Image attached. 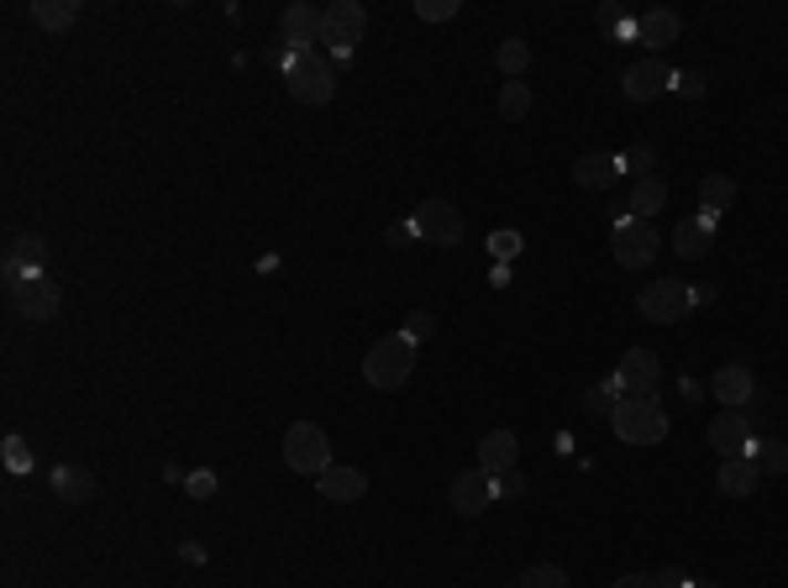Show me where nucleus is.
<instances>
[{
    "label": "nucleus",
    "instance_id": "obj_37",
    "mask_svg": "<svg viewBox=\"0 0 788 588\" xmlns=\"http://www.w3.org/2000/svg\"><path fill=\"white\" fill-rule=\"evenodd\" d=\"M6 467H11V473H27V467H32V457H27V446H21L17 436H6Z\"/></svg>",
    "mask_w": 788,
    "mask_h": 588
},
{
    "label": "nucleus",
    "instance_id": "obj_44",
    "mask_svg": "<svg viewBox=\"0 0 788 588\" xmlns=\"http://www.w3.org/2000/svg\"><path fill=\"white\" fill-rule=\"evenodd\" d=\"M694 588H720V584H694Z\"/></svg>",
    "mask_w": 788,
    "mask_h": 588
},
{
    "label": "nucleus",
    "instance_id": "obj_33",
    "mask_svg": "<svg viewBox=\"0 0 788 588\" xmlns=\"http://www.w3.org/2000/svg\"><path fill=\"white\" fill-rule=\"evenodd\" d=\"M652 168H657V147L652 143H636L626 158H621V174H636V179H652Z\"/></svg>",
    "mask_w": 788,
    "mask_h": 588
},
{
    "label": "nucleus",
    "instance_id": "obj_11",
    "mask_svg": "<svg viewBox=\"0 0 788 588\" xmlns=\"http://www.w3.org/2000/svg\"><path fill=\"white\" fill-rule=\"evenodd\" d=\"M447 499H452V509H458V515H484V509L500 499V478H494V473H484V467H468V473H458V478H452Z\"/></svg>",
    "mask_w": 788,
    "mask_h": 588
},
{
    "label": "nucleus",
    "instance_id": "obj_41",
    "mask_svg": "<svg viewBox=\"0 0 788 588\" xmlns=\"http://www.w3.org/2000/svg\"><path fill=\"white\" fill-rule=\"evenodd\" d=\"M410 237H416V226H405V221H400V226H389V231H385V243H389V247H405Z\"/></svg>",
    "mask_w": 788,
    "mask_h": 588
},
{
    "label": "nucleus",
    "instance_id": "obj_1",
    "mask_svg": "<svg viewBox=\"0 0 788 588\" xmlns=\"http://www.w3.org/2000/svg\"><path fill=\"white\" fill-rule=\"evenodd\" d=\"M284 63V90L300 105H326L337 95V69L321 53H279Z\"/></svg>",
    "mask_w": 788,
    "mask_h": 588
},
{
    "label": "nucleus",
    "instance_id": "obj_32",
    "mask_svg": "<svg viewBox=\"0 0 788 588\" xmlns=\"http://www.w3.org/2000/svg\"><path fill=\"white\" fill-rule=\"evenodd\" d=\"M515 588H567V572L552 568V563H536V568H525L515 578Z\"/></svg>",
    "mask_w": 788,
    "mask_h": 588
},
{
    "label": "nucleus",
    "instance_id": "obj_34",
    "mask_svg": "<svg viewBox=\"0 0 788 588\" xmlns=\"http://www.w3.org/2000/svg\"><path fill=\"white\" fill-rule=\"evenodd\" d=\"M673 90H678L684 101H699V95H705V74H699V69H684V74H673Z\"/></svg>",
    "mask_w": 788,
    "mask_h": 588
},
{
    "label": "nucleus",
    "instance_id": "obj_15",
    "mask_svg": "<svg viewBox=\"0 0 788 588\" xmlns=\"http://www.w3.org/2000/svg\"><path fill=\"white\" fill-rule=\"evenodd\" d=\"M663 90H673V69L663 59H642L626 69V101H657Z\"/></svg>",
    "mask_w": 788,
    "mask_h": 588
},
{
    "label": "nucleus",
    "instance_id": "obj_7",
    "mask_svg": "<svg viewBox=\"0 0 788 588\" xmlns=\"http://www.w3.org/2000/svg\"><path fill=\"white\" fill-rule=\"evenodd\" d=\"M642 316L647 321H657V326H673V321H684L688 310L699 305V295L684 285V279H657V285H647L642 289Z\"/></svg>",
    "mask_w": 788,
    "mask_h": 588
},
{
    "label": "nucleus",
    "instance_id": "obj_13",
    "mask_svg": "<svg viewBox=\"0 0 788 588\" xmlns=\"http://www.w3.org/2000/svg\"><path fill=\"white\" fill-rule=\"evenodd\" d=\"M709 446L720 452V457H751V446H757V436H751V421L747 410H720L715 421H709Z\"/></svg>",
    "mask_w": 788,
    "mask_h": 588
},
{
    "label": "nucleus",
    "instance_id": "obj_29",
    "mask_svg": "<svg viewBox=\"0 0 788 588\" xmlns=\"http://www.w3.org/2000/svg\"><path fill=\"white\" fill-rule=\"evenodd\" d=\"M525 63H531V48H525L521 38H505L500 48H494V69H500L505 80H521Z\"/></svg>",
    "mask_w": 788,
    "mask_h": 588
},
{
    "label": "nucleus",
    "instance_id": "obj_26",
    "mask_svg": "<svg viewBox=\"0 0 788 588\" xmlns=\"http://www.w3.org/2000/svg\"><path fill=\"white\" fill-rule=\"evenodd\" d=\"M32 21L42 32H63L80 21V0H32Z\"/></svg>",
    "mask_w": 788,
    "mask_h": 588
},
{
    "label": "nucleus",
    "instance_id": "obj_19",
    "mask_svg": "<svg viewBox=\"0 0 788 588\" xmlns=\"http://www.w3.org/2000/svg\"><path fill=\"white\" fill-rule=\"evenodd\" d=\"M709 247H715V221L688 216V221L673 226V252H678V258H705Z\"/></svg>",
    "mask_w": 788,
    "mask_h": 588
},
{
    "label": "nucleus",
    "instance_id": "obj_6",
    "mask_svg": "<svg viewBox=\"0 0 788 588\" xmlns=\"http://www.w3.org/2000/svg\"><path fill=\"white\" fill-rule=\"evenodd\" d=\"M364 32H368V11L358 6V0H331V6H326L321 42L337 53V59H347V53L364 42Z\"/></svg>",
    "mask_w": 788,
    "mask_h": 588
},
{
    "label": "nucleus",
    "instance_id": "obj_17",
    "mask_svg": "<svg viewBox=\"0 0 788 588\" xmlns=\"http://www.w3.org/2000/svg\"><path fill=\"white\" fill-rule=\"evenodd\" d=\"M515 457H521L515 431H489L484 442H479V467H484V473H494V478L515 473Z\"/></svg>",
    "mask_w": 788,
    "mask_h": 588
},
{
    "label": "nucleus",
    "instance_id": "obj_4",
    "mask_svg": "<svg viewBox=\"0 0 788 588\" xmlns=\"http://www.w3.org/2000/svg\"><path fill=\"white\" fill-rule=\"evenodd\" d=\"M6 295H11V310H17L21 321H53L59 316V285L48 279V274H21V279H6Z\"/></svg>",
    "mask_w": 788,
    "mask_h": 588
},
{
    "label": "nucleus",
    "instance_id": "obj_5",
    "mask_svg": "<svg viewBox=\"0 0 788 588\" xmlns=\"http://www.w3.org/2000/svg\"><path fill=\"white\" fill-rule=\"evenodd\" d=\"M284 463L295 467V473L321 478L326 467H331V442H326V431L316 426V421H295V426L284 431Z\"/></svg>",
    "mask_w": 788,
    "mask_h": 588
},
{
    "label": "nucleus",
    "instance_id": "obj_10",
    "mask_svg": "<svg viewBox=\"0 0 788 588\" xmlns=\"http://www.w3.org/2000/svg\"><path fill=\"white\" fill-rule=\"evenodd\" d=\"M321 27H326L321 6H305V0H295V6H284V17H279V42L289 48V53H316Z\"/></svg>",
    "mask_w": 788,
    "mask_h": 588
},
{
    "label": "nucleus",
    "instance_id": "obj_21",
    "mask_svg": "<svg viewBox=\"0 0 788 588\" xmlns=\"http://www.w3.org/2000/svg\"><path fill=\"white\" fill-rule=\"evenodd\" d=\"M715 400H720V405L726 410H741V405H751V373L741 363H726L720 368V373H715Z\"/></svg>",
    "mask_w": 788,
    "mask_h": 588
},
{
    "label": "nucleus",
    "instance_id": "obj_2",
    "mask_svg": "<svg viewBox=\"0 0 788 588\" xmlns=\"http://www.w3.org/2000/svg\"><path fill=\"white\" fill-rule=\"evenodd\" d=\"M410 373H416V342L410 337H379V342L368 347L364 358V379L373 389H400L410 384Z\"/></svg>",
    "mask_w": 788,
    "mask_h": 588
},
{
    "label": "nucleus",
    "instance_id": "obj_9",
    "mask_svg": "<svg viewBox=\"0 0 788 588\" xmlns=\"http://www.w3.org/2000/svg\"><path fill=\"white\" fill-rule=\"evenodd\" d=\"M410 226H416V237L431 243V247H458L463 243V216H458L447 200H421L416 205V216H410Z\"/></svg>",
    "mask_w": 788,
    "mask_h": 588
},
{
    "label": "nucleus",
    "instance_id": "obj_31",
    "mask_svg": "<svg viewBox=\"0 0 788 588\" xmlns=\"http://www.w3.org/2000/svg\"><path fill=\"white\" fill-rule=\"evenodd\" d=\"M525 111H531V84L510 80L505 90H500V116H505V122H521Z\"/></svg>",
    "mask_w": 788,
    "mask_h": 588
},
{
    "label": "nucleus",
    "instance_id": "obj_8",
    "mask_svg": "<svg viewBox=\"0 0 788 588\" xmlns=\"http://www.w3.org/2000/svg\"><path fill=\"white\" fill-rule=\"evenodd\" d=\"M610 247H615V264H621V268H647L652 258H657L663 237H657V226H652V221L621 216V221H615V237H610Z\"/></svg>",
    "mask_w": 788,
    "mask_h": 588
},
{
    "label": "nucleus",
    "instance_id": "obj_39",
    "mask_svg": "<svg viewBox=\"0 0 788 588\" xmlns=\"http://www.w3.org/2000/svg\"><path fill=\"white\" fill-rule=\"evenodd\" d=\"M184 488H190L195 499H205V494H216V478H211V473H190V478H184Z\"/></svg>",
    "mask_w": 788,
    "mask_h": 588
},
{
    "label": "nucleus",
    "instance_id": "obj_12",
    "mask_svg": "<svg viewBox=\"0 0 788 588\" xmlns=\"http://www.w3.org/2000/svg\"><path fill=\"white\" fill-rule=\"evenodd\" d=\"M615 379L626 384V400H652L657 384H663V363H657L652 347H631L621 358V368H615Z\"/></svg>",
    "mask_w": 788,
    "mask_h": 588
},
{
    "label": "nucleus",
    "instance_id": "obj_20",
    "mask_svg": "<svg viewBox=\"0 0 788 588\" xmlns=\"http://www.w3.org/2000/svg\"><path fill=\"white\" fill-rule=\"evenodd\" d=\"M573 179H579V189H610L621 179V158L615 153H584L573 163Z\"/></svg>",
    "mask_w": 788,
    "mask_h": 588
},
{
    "label": "nucleus",
    "instance_id": "obj_36",
    "mask_svg": "<svg viewBox=\"0 0 788 588\" xmlns=\"http://www.w3.org/2000/svg\"><path fill=\"white\" fill-rule=\"evenodd\" d=\"M416 17L421 21H452L458 17V0H421V6H416Z\"/></svg>",
    "mask_w": 788,
    "mask_h": 588
},
{
    "label": "nucleus",
    "instance_id": "obj_35",
    "mask_svg": "<svg viewBox=\"0 0 788 588\" xmlns=\"http://www.w3.org/2000/svg\"><path fill=\"white\" fill-rule=\"evenodd\" d=\"M489 252H494L500 264H510V258L521 252V231H494V237H489Z\"/></svg>",
    "mask_w": 788,
    "mask_h": 588
},
{
    "label": "nucleus",
    "instance_id": "obj_14",
    "mask_svg": "<svg viewBox=\"0 0 788 588\" xmlns=\"http://www.w3.org/2000/svg\"><path fill=\"white\" fill-rule=\"evenodd\" d=\"M678 32H684V21L673 17V11H663V6H652V11H642V17H636V42H642V48H652V59H663L667 48L678 42Z\"/></svg>",
    "mask_w": 788,
    "mask_h": 588
},
{
    "label": "nucleus",
    "instance_id": "obj_42",
    "mask_svg": "<svg viewBox=\"0 0 788 588\" xmlns=\"http://www.w3.org/2000/svg\"><path fill=\"white\" fill-rule=\"evenodd\" d=\"M657 588H694V584H688V578H684V572H678V568H667L663 578H657Z\"/></svg>",
    "mask_w": 788,
    "mask_h": 588
},
{
    "label": "nucleus",
    "instance_id": "obj_38",
    "mask_svg": "<svg viewBox=\"0 0 788 588\" xmlns=\"http://www.w3.org/2000/svg\"><path fill=\"white\" fill-rule=\"evenodd\" d=\"M405 337H410V342H426V337H431V316H426V310H410V321H405Z\"/></svg>",
    "mask_w": 788,
    "mask_h": 588
},
{
    "label": "nucleus",
    "instance_id": "obj_30",
    "mask_svg": "<svg viewBox=\"0 0 788 588\" xmlns=\"http://www.w3.org/2000/svg\"><path fill=\"white\" fill-rule=\"evenodd\" d=\"M751 463L763 467V473H788V446L778 436H763V442L751 446Z\"/></svg>",
    "mask_w": 788,
    "mask_h": 588
},
{
    "label": "nucleus",
    "instance_id": "obj_18",
    "mask_svg": "<svg viewBox=\"0 0 788 588\" xmlns=\"http://www.w3.org/2000/svg\"><path fill=\"white\" fill-rule=\"evenodd\" d=\"M42 258H48V243H42L38 231H32V237H11V243H6V279L42 274Z\"/></svg>",
    "mask_w": 788,
    "mask_h": 588
},
{
    "label": "nucleus",
    "instance_id": "obj_25",
    "mask_svg": "<svg viewBox=\"0 0 788 588\" xmlns=\"http://www.w3.org/2000/svg\"><path fill=\"white\" fill-rule=\"evenodd\" d=\"M667 205V184L657 179V174H652V179H636V189H631V216H636V221H652V216H657V210H663Z\"/></svg>",
    "mask_w": 788,
    "mask_h": 588
},
{
    "label": "nucleus",
    "instance_id": "obj_16",
    "mask_svg": "<svg viewBox=\"0 0 788 588\" xmlns=\"http://www.w3.org/2000/svg\"><path fill=\"white\" fill-rule=\"evenodd\" d=\"M316 484H321L326 505H352V499H364L368 494V478L358 473V467H347V463H331Z\"/></svg>",
    "mask_w": 788,
    "mask_h": 588
},
{
    "label": "nucleus",
    "instance_id": "obj_40",
    "mask_svg": "<svg viewBox=\"0 0 788 588\" xmlns=\"http://www.w3.org/2000/svg\"><path fill=\"white\" fill-rule=\"evenodd\" d=\"M610 588H657V578H647V572H621Z\"/></svg>",
    "mask_w": 788,
    "mask_h": 588
},
{
    "label": "nucleus",
    "instance_id": "obj_23",
    "mask_svg": "<svg viewBox=\"0 0 788 588\" xmlns=\"http://www.w3.org/2000/svg\"><path fill=\"white\" fill-rule=\"evenodd\" d=\"M730 200H736V184H730L726 174H709V179L699 184V216H705V221H720L730 210Z\"/></svg>",
    "mask_w": 788,
    "mask_h": 588
},
{
    "label": "nucleus",
    "instance_id": "obj_22",
    "mask_svg": "<svg viewBox=\"0 0 788 588\" xmlns=\"http://www.w3.org/2000/svg\"><path fill=\"white\" fill-rule=\"evenodd\" d=\"M757 484H763V467L751 463V457H730V463H720V494L747 499V494H757Z\"/></svg>",
    "mask_w": 788,
    "mask_h": 588
},
{
    "label": "nucleus",
    "instance_id": "obj_3",
    "mask_svg": "<svg viewBox=\"0 0 788 588\" xmlns=\"http://www.w3.org/2000/svg\"><path fill=\"white\" fill-rule=\"evenodd\" d=\"M610 426L626 446H657L667 436V415L657 400H621L615 415H610Z\"/></svg>",
    "mask_w": 788,
    "mask_h": 588
},
{
    "label": "nucleus",
    "instance_id": "obj_27",
    "mask_svg": "<svg viewBox=\"0 0 788 588\" xmlns=\"http://www.w3.org/2000/svg\"><path fill=\"white\" fill-rule=\"evenodd\" d=\"M594 27H600V32H605V38H631L636 42V21L626 17V6H621V0H605V6H600V11H594Z\"/></svg>",
    "mask_w": 788,
    "mask_h": 588
},
{
    "label": "nucleus",
    "instance_id": "obj_28",
    "mask_svg": "<svg viewBox=\"0 0 788 588\" xmlns=\"http://www.w3.org/2000/svg\"><path fill=\"white\" fill-rule=\"evenodd\" d=\"M621 400H626V384H621V379L610 373L605 384H600V389H589V394H584V410H589V415H600V421H610Z\"/></svg>",
    "mask_w": 788,
    "mask_h": 588
},
{
    "label": "nucleus",
    "instance_id": "obj_43",
    "mask_svg": "<svg viewBox=\"0 0 788 588\" xmlns=\"http://www.w3.org/2000/svg\"><path fill=\"white\" fill-rule=\"evenodd\" d=\"M500 494H525V478L521 473H505V478H500Z\"/></svg>",
    "mask_w": 788,
    "mask_h": 588
},
{
    "label": "nucleus",
    "instance_id": "obj_24",
    "mask_svg": "<svg viewBox=\"0 0 788 588\" xmlns=\"http://www.w3.org/2000/svg\"><path fill=\"white\" fill-rule=\"evenodd\" d=\"M53 494H59L63 505H90L95 499V478L84 467H59L53 473Z\"/></svg>",
    "mask_w": 788,
    "mask_h": 588
}]
</instances>
